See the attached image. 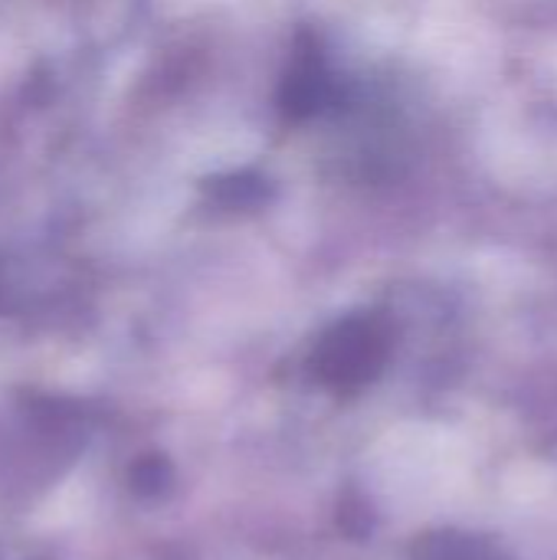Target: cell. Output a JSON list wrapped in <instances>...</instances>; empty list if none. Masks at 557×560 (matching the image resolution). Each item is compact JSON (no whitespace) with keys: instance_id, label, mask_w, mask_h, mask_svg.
<instances>
[{"instance_id":"6da1fadb","label":"cell","mask_w":557,"mask_h":560,"mask_svg":"<svg viewBox=\"0 0 557 560\" xmlns=\"http://www.w3.org/2000/svg\"><path fill=\"white\" fill-rule=\"evenodd\" d=\"M387 348L391 335L381 318H348L318 341L312 354V371L322 384L335 390H355L381 371Z\"/></svg>"},{"instance_id":"7a4b0ae2","label":"cell","mask_w":557,"mask_h":560,"mask_svg":"<svg viewBox=\"0 0 557 560\" xmlns=\"http://www.w3.org/2000/svg\"><path fill=\"white\" fill-rule=\"evenodd\" d=\"M335 95H338V89H335V79L328 72L318 36L299 33L292 62L282 72V82H279V92H276L282 121L302 125V121L315 118L318 112H325L335 102Z\"/></svg>"},{"instance_id":"3957f363","label":"cell","mask_w":557,"mask_h":560,"mask_svg":"<svg viewBox=\"0 0 557 560\" xmlns=\"http://www.w3.org/2000/svg\"><path fill=\"white\" fill-rule=\"evenodd\" d=\"M200 194L220 213H259L272 203L276 187L259 171H227V174L207 177L200 184Z\"/></svg>"}]
</instances>
